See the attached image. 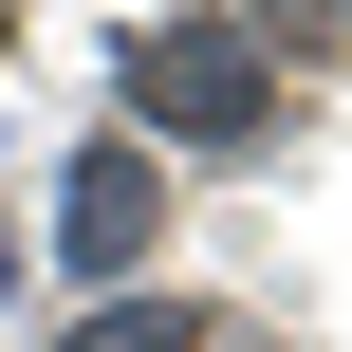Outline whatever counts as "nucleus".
<instances>
[{"instance_id": "nucleus-1", "label": "nucleus", "mask_w": 352, "mask_h": 352, "mask_svg": "<svg viewBox=\"0 0 352 352\" xmlns=\"http://www.w3.org/2000/svg\"><path fill=\"white\" fill-rule=\"evenodd\" d=\"M130 93H148V130H260V56L204 19V37H130Z\"/></svg>"}, {"instance_id": "nucleus-2", "label": "nucleus", "mask_w": 352, "mask_h": 352, "mask_svg": "<svg viewBox=\"0 0 352 352\" xmlns=\"http://www.w3.org/2000/svg\"><path fill=\"white\" fill-rule=\"evenodd\" d=\"M148 223H167V167H148V148H93V167H74V204H56V260H74V278H130V260H148Z\"/></svg>"}, {"instance_id": "nucleus-3", "label": "nucleus", "mask_w": 352, "mask_h": 352, "mask_svg": "<svg viewBox=\"0 0 352 352\" xmlns=\"http://www.w3.org/2000/svg\"><path fill=\"white\" fill-rule=\"evenodd\" d=\"M186 334H204V316H167V297H130V316H93L74 352H186Z\"/></svg>"}]
</instances>
